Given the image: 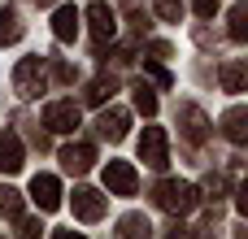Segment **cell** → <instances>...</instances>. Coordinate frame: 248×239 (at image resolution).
Masks as SVG:
<instances>
[{"instance_id": "cell-20", "label": "cell", "mask_w": 248, "mask_h": 239, "mask_svg": "<svg viewBox=\"0 0 248 239\" xmlns=\"http://www.w3.org/2000/svg\"><path fill=\"white\" fill-rule=\"evenodd\" d=\"M0 213H4V218H22V192L0 187Z\"/></svg>"}, {"instance_id": "cell-1", "label": "cell", "mask_w": 248, "mask_h": 239, "mask_svg": "<svg viewBox=\"0 0 248 239\" xmlns=\"http://www.w3.org/2000/svg\"><path fill=\"white\" fill-rule=\"evenodd\" d=\"M157 205L166 209V213H192L196 205H201V192L192 187V183H183V179H166V183H157Z\"/></svg>"}, {"instance_id": "cell-11", "label": "cell", "mask_w": 248, "mask_h": 239, "mask_svg": "<svg viewBox=\"0 0 248 239\" xmlns=\"http://www.w3.org/2000/svg\"><path fill=\"white\" fill-rule=\"evenodd\" d=\"M61 165L70 174H87L96 165V148L92 144H70V148H61Z\"/></svg>"}, {"instance_id": "cell-19", "label": "cell", "mask_w": 248, "mask_h": 239, "mask_svg": "<svg viewBox=\"0 0 248 239\" xmlns=\"http://www.w3.org/2000/svg\"><path fill=\"white\" fill-rule=\"evenodd\" d=\"M227 22H231V26H227V30H231V39H235V44H244V39H248V4H231Z\"/></svg>"}, {"instance_id": "cell-32", "label": "cell", "mask_w": 248, "mask_h": 239, "mask_svg": "<svg viewBox=\"0 0 248 239\" xmlns=\"http://www.w3.org/2000/svg\"><path fill=\"white\" fill-rule=\"evenodd\" d=\"M0 239H4V235H0Z\"/></svg>"}, {"instance_id": "cell-2", "label": "cell", "mask_w": 248, "mask_h": 239, "mask_svg": "<svg viewBox=\"0 0 248 239\" xmlns=\"http://www.w3.org/2000/svg\"><path fill=\"white\" fill-rule=\"evenodd\" d=\"M39 87H44V57H22L13 70V91L22 100H31V96H39Z\"/></svg>"}, {"instance_id": "cell-30", "label": "cell", "mask_w": 248, "mask_h": 239, "mask_svg": "<svg viewBox=\"0 0 248 239\" xmlns=\"http://www.w3.org/2000/svg\"><path fill=\"white\" fill-rule=\"evenodd\" d=\"M39 4H52V0H39Z\"/></svg>"}, {"instance_id": "cell-23", "label": "cell", "mask_w": 248, "mask_h": 239, "mask_svg": "<svg viewBox=\"0 0 248 239\" xmlns=\"http://www.w3.org/2000/svg\"><path fill=\"white\" fill-rule=\"evenodd\" d=\"M135 109H140V113H148V118H153V113H157V96H153V91H148V87H144V83H140V87H135Z\"/></svg>"}, {"instance_id": "cell-27", "label": "cell", "mask_w": 248, "mask_h": 239, "mask_svg": "<svg viewBox=\"0 0 248 239\" xmlns=\"http://www.w3.org/2000/svg\"><path fill=\"white\" fill-rule=\"evenodd\" d=\"M209 192H214V200H218V196L227 192V179H222V174H214V179H209Z\"/></svg>"}, {"instance_id": "cell-29", "label": "cell", "mask_w": 248, "mask_h": 239, "mask_svg": "<svg viewBox=\"0 0 248 239\" xmlns=\"http://www.w3.org/2000/svg\"><path fill=\"white\" fill-rule=\"evenodd\" d=\"M52 239H83V235H78V231H57Z\"/></svg>"}, {"instance_id": "cell-13", "label": "cell", "mask_w": 248, "mask_h": 239, "mask_svg": "<svg viewBox=\"0 0 248 239\" xmlns=\"http://www.w3.org/2000/svg\"><path fill=\"white\" fill-rule=\"evenodd\" d=\"M126 126H131V113H126V109H105L100 122H96V131H100L105 139H113V144L126 139Z\"/></svg>"}, {"instance_id": "cell-9", "label": "cell", "mask_w": 248, "mask_h": 239, "mask_svg": "<svg viewBox=\"0 0 248 239\" xmlns=\"http://www.w3.org/2000/svg\"><path fill=\"white\" fill-rule=\"evenodd\" d=\"M74 218L78 222H100L105 218V196L96 187H74Z\"/></svg>"}, {"instance_id": "cell-25", "label": "cell", "mask_w": 248, "mask_h": 239, "mask_svg": "<svg viewBox=\"0 0 248 239\" xmlns=\"http://www.w3.org/2000/svg\"><path fill=\"white\" fill-rule=\"evenodd\" d=\"M192 4H196L201 17H214V13H218V0H192Z\"/></svg>"}, {"instance_id": "cell-18", "label": "cell", "mask_w": 248, "mask_h": 239, "mask_svg": "<svg viewBox=\"0 0 248 239\" xmlns=\"http://www.w3.org/2000/svg\"><path fill=\"white\" fill-rule=\"evenodd\" d=\"M22 35H26V26H22L17 9H0V44H17Z\"/></svg>"}, {"instance_id": "cell-28", "label": "cell", "mask_w": 248, "mask_h": 239, "mask_svg": "<svg viewBox=\"0 0 248 239\" xmlns=\"http://www.w3.org/2000/svg\"><path fill=\"white\" fill-rule=\"evenodd\" d=\"M166 239H187V231H183V226H170V231H166Z\"/></svg>"}, {"instance_id": "cell-3", "label": "cell", "mask_w": 248, "mask_h": 239, "mask_svg": "<svg viewBox=\"0 0 248 239\" xmlns=\"http://www.w3.org/2000/svg\"><path fill=\"white\" fill-rule=\"evenodd\" d=\"M140 161L153 165V170H166L170 165V144H166V131L161 126H144V135H140Z\"/></svg>"}, {"instance_id": "cell-24", "label": "cell", "mask_w": 248, "mask_h": 239, "mask_svg": "<svg viewBox=\"0 0 248 239\" xmlns=\"http://www.w3.org/2000/svg\"><path fill=\"white\" fill-rule=\"evenodd\" d=\"M17 239H39V222L35 218H17Z\"/></svg>"}, {"instance_id": "cell-15", "label": "cell", "mask_w": 248, "mask_h": 239, "mask_svg": "<svg viewBox=\"0 0 248 239\" xmlns=\"http://www.w3.org/2000/svg\"><path fill=\"white\" fill-rule=\"evenodd\" d=\"M118 239H153V222L144 213H126L118 218Z\"/></svg>"}, {"instance_id": "cell-12", "label": "cell", "mask_w": 248, "mask_h": 239, "mask_svg": "<svg viewBox=\"0 0 248 239\" xmlns=\"http://www.w3.org/2000/svg\"><path fill=\"white\" fill-rule=\"evenodd\" d=\"M78 22H83V17H78V9H74V4H61V9L52 13V35H57L61 44H74Z\"/></svg>"}, {"instance_id": "cell-21", "label": "cell", "mask_w": 248, "mask_h": 239, "mask_svg": "<svg viewBox=\"0 0 248 239\" xmlns=\"http://www.w3.org/2000/svg\"><path fill=\"white\" fill-rule=\"evenodd\" d=\"M153 9H157L161 22H179L183 17V0H153Z\"/></svg>"}, {"instance_id": "cell-7", "label": "cell", "mask_w": 248, "mask_h": 239, "mask_svg": "<svg viewBox=\"0 0 248 239\" xmlns=\"http://www.w3.org/2000/svg\"><path fill=\"white\" fill-rule=\"evenodd\" d=\"M87 22H92V35H96V44H109V39L118 35V13H113L105 0H96V4L87 9Z\"/></svg>"}, {"instance_id": "cell-26", "label": "cell", "mask_w": 248, "mask_h": 239, "mask_svg": "<svg viewBox=\"0 0 248 239\" xmlns=\"http://www.w3.org/2000/svg\"><path fill=\"white\" fill-rule=\"evenodd\" d=\"M52 78H57V83H74V70H70V65H52Z\"/></svg>"}, {"instance_id": "cell-16", "label": "cell", "mask_w": 248, "mask_h": 239, "mask_svg": "<svg viewBox=\"0 0 248 239\" xmlns=\"http://www.w3.org/2000/svg\"><path fill=\"white\" fill-rule=\"evenodd\" d=\"M218 78H222L227 91H244V87H248V65H244V61H227V65L218 70Z\"/></svg>"}, {"instance_id": "cell-6", "label": "cell", "mask_w": 248, "mask_h": 239, "mask_svg": "<svg viewBox=\"0 0 248 239\" xmlns=\"http://www.w3.org/2000/svg\"><path fill=\"white\" fill-rule=\"evenodd\" d=\"M179 131H183V139H187V144H196V148H201V144L209 139V118H205L196 105H183V109H179Z\"/></svg>"}, {"instance_id": "cell-4", "label": "cell", "mask_w": 248, "mask_h": 239, "mask_svg": "<svg viewBox=\"0 0 248 239\" xmlns=\"http://www.w3.org/2000/svg\"><path fill=\"white\" fill-rule=\"evenodd\" d=\"M105 187H109L113 196H135V187H140L135 165H131V161H109V165H105Z\"/></svg>"}, {"instance_id": "cell-10", "label": "cell", "mask_w": 248, "mask_h": 239, "mask_svg": "<svg viewBox=\"0 0 248 239\" xmlns=\"http://www.w3.org/2000/svg\"><path fill=\"white\" fill-rule=\"evenodd\" d=\"M22 165H26V152H22L17 131H0V170L4 174H17Z\"/></svg>"}, {"instance_id": "cell-17", "label": "cell", "mask_w": 248, "mask_h": 239, "mask_svg": "<svg viewBox=\"0 0 248 239\" xmlns=\"http://www.w3.org/2000/svg\"><path fill=\"white\" fill-rule=\"evenodd\" d=\"M113 91H118V78H113V74H100V78H92V83H87V91H83V96H87V105H105Z\"/></svg>"}, {"instance_id": "cell-22", "label": "cell", "mask_w": 248, "mask_h": 239, "mask_svg": "<svg viewBox=\"0 0 248 239\" xmlns=\"http://www.w3.org/2000/svg\"><path fill=\"white\" fill-rule=\"evenodd\" d=\"M144 70H148V74H153V83H161V87H170V83H174V78H170V70H166L157 57H144Z\"/></svg>"}, {"instance_id": "cell-8", "label": "cell", "mask_w": 248, "mask_h": 239, "mask_svg": "<svg viewBox=\"0 0 248 239\" xmlns=\"http://www.w3.org/2000/svg\"><path fill=\"white\" fill-rule=\"evenodd\" d=\"M31 200H35L44 213L61 209V183H57L52 174H35V179H31Z\"/></svg>"}, {"instance_id": "cell-14", "label": "cell", "mask_w": 248, "mask_h": 239, "mask_svg": "<svg viewBox=\"0 0 248 239\" xmlns=\"http://www.w3.org/2000/svg\"><path fill=\"white\" fill-rule=\"evenodd\" d=\"M222 135H227L231 144H244V139H248V113L240 109V105L222 113Z\"/></svg>"}, {"instance_id": "cell-5", "label": "cell", "mask_w": 248, "mask_h": 239, "mask_svg": "<svg viewBox=\"0 0 248 239\" xmlns=\"http://www.w3.org/2000/svg\"><path fill=\"white\" fill-rule=\"evenodd\" d=\"M44 126H48L52 135H70V131L78 126V109H74V100H57V105H48V109H44Z\"/></svg>"}, {"instance_id": "cell-31", "label": "cell", "mask_w": 248, "mask_h": 239, "mask_svg": "<svg viewBox=\"0 0 248 239\" xmlns=\"http://www.w3.org/2000/svg\"><path fill=\"white\" fill-rule=\"evenodd\" d=\"M205 239H209V235H205Z\"/></svg>"}]
</instances>
